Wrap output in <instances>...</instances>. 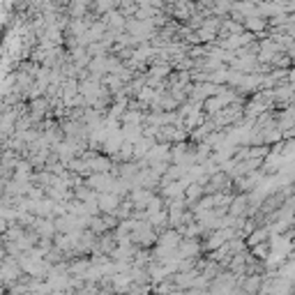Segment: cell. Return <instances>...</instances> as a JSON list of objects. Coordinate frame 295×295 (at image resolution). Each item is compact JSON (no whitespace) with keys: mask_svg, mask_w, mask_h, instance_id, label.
I'll list each match as a JSON object with an SVG mask.
<instances>
[{"mask_svg":"<svg viewBox=\"0 0 295 295\" xmlns=\"http://www.w3.org/2000/svg\"><path fill=\"white\" fill-rule=\"evenodd\" d=\"M100 201H102V208H104V210H115V208H118V196L104 194Z\"/></svg>","mask_w":295,"mask_h":295,"instance_id":"1","label":"cell"}]
</instances>
